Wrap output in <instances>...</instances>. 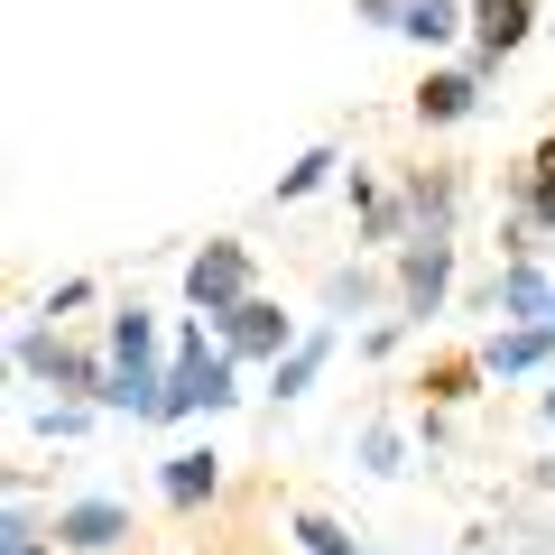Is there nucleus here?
I'll return each instance as SVG.
<instances>
[{"mask_svg": "<svg viewBox=\"0 0 555 555\" xmlns=\"http://www.w3.org/2000/svg\"><path fill=\"white\" fill-rule=\"evenodd\" d=\"M481 361H491L500 379H518V371H546V361H555V324L537 315V324H518V334H491V352H481Z\"/></svg>", "mask_w": 555, "mask_h": 555, "instance_id": "8", "label": "nucleus"}, {"mask_svg": "<svg viewBox=\"0 0 555 555\" xmlns=\"http://www.w3.org/2000/svg\"><path fill=\"white\" fill-rule=\"evenodd\" d=\"M185 297H195V315L241 306V297H250V241H204L195 269H185Z\"/></svg>", "mask_w": 555, "mask_h": 555, "instance_id": "2", "label": "nucleus"}, {"mask_svg": "<svg viewBox=\"0 0 555 555\" xmlns=\"http://www.w3.org/2000/svg\"><path fill=\"white\" fill-rule=\"evenodd\" d=\"M546 426H555V389H546Z\"/></svg>", "mask_w": 555, "mask_h": 555, "instance_id": "23", "label": "nucleus"}, {"mask_svg": "<svg viewBox=\"0 0 555 555\" xmlns=\"http://www.w3.org/2000/svg\"><path fill=\"white\" fill-rule=\"evenodd\" d=\"M214 334H222V352H232V361H278L287 343H297V334H287V315H278L269 297L222 306V315H214Z\"/></svg>", "mask_w": 555, "mask_h": 555, "instance_id": "3", "label": "nucleus"}, {"mask_svg": "<svg viewBox=\"0 0 555 555\" xmlns=\"http://www.w3.org/2000/svg\"><path fill=\"white\" fill-rule=\"evenodd\" d=\"M528 214H537V222H555V139L537 149V167H528Z\"/></svg>", "mask_w": 555, "mask_h": 555, "instance_id": "17", "label": "nucleus"}, {"mask_svg": "<svg viewBox=\"0 0 555 555\" xmlns=\"http://www.w3.org/2000/svg\"><path fill=\"white\" fill-rule=\"evenodd\" d=\"M546 324H555V306H546Z\"/></svg>", "mask_w": 555, "mask_h": 555, "instance_id": "24", "label": "nucleus"}, {"mask_svg": "<svg viewBox=\"0 0 555 555\" xmlns=\"http://www.w3.org/2000/svg\"><path fill=\"white\" fill-rule=\"evenodd\" d=\"M20 371H28V379H56V389H75V398H102V371H112V361L65 352L56 334H20Z\"/></svg>", "mask_w": 555, "mask_h": 555, "instance_id": "5", "label": "nucleus"}, {"mask_svg": "<svg viewBox=\"0 0 555 555\" xmlns=\"http://www.w3.org/2000/svg\"><path fill=\"white\" fill-rule=\"evenodd\" d=\"M232 352L222 343H204V324H185L177 334V361H167V398H158V426H177V416L195 408H232Z\"/></svg>", "mask_w": 555, "mask_h": 555, "instance_id": "1", "label": "nucleus"}, {"mask_svg": "<svg viewBox=\"0 0 555 555\" xmlns=\"http://www.w3.org/2000/svg\"><path fill=\"white\" fill-rule=\"evenodd\" d=\"M444 287H454V241H444V232H416L408 259H398V297H408V315H436Z\"/></svg>", "mask_w": 555, "mask_h": 555, "instance_id": "4", "label": "nucleus"}, {"mask_svg": "<svg viewBox=\"0 0 555 555\" xmlns=\"http://www.w3.org/2000/svg\"><path fill=\"white\" fill-rule=\"evenodd\" d=\"M0 537H10L0 555H47V537H38V518H28V509H10V528H0Z\"/></svg>", "mask_w": 555, "mask_h": 555, "instance_id": "18", "label": "nucleus"}, {"mask_svg": "<svg viewBox=\"0 0 555 555\" xmlns=\"http://www.w3.org/2000/svg\"><path fill=\"white\" fill-rule=\"evenodd\" d=\"M537 0H473V38H481V65H500L518 38H528Z\"/></svg>", "mask_w": 555, "mask_h": 555, "instance_id": "7", "label": "nucleus"}, {"mask_svg": "<svg viewBox=\"0 0 555 555\" xmlns=\"http://www.w3.org/2000/svg\"><path fill=\"white\" fill-rule=\"evenodd\" d=\"M38 436H56V444L83 436V408H47V416H38Z\"/></svg>", "mask_w": 555, "mask_h": 555, "instance_id": "20", "label": "nucleus"}, {"mask_svg": "<svg viewBox=\"0 0 555 555\" xmlns=\"http://www.w3.org/2000/svg\"><path fill=\"white\" fill-rule=\"evenodd\" d=\"M361 20H379V28H398V20H408V0H361Z\"/></svg>", "mask_w": 555, "mask_h": 555, "instance_id": "22", "label": "nucleus"}, {"mask_svg": "<svg viewBox=\"0 0 555 555\" xmlns=\"http://www.w3.org/2000/svg\"><path fill=\"white\" fill-rule=\"evenodd\" d=\"M112 361H158V315L149 306H120L112 315Z\"/></svg>", "mask_w": 555, "mask_h": 555, "instance_id": "13", "label": "nucleus"}, {"mask_svg": "<svg viewBox=\"0 0 555 555\" xmlns=\"http://www.w3.org/2000/svg\"><path fill=\"white\" fill-rule=\"evenodd\" d=\"M214 481H222V463H214V454H167L158 491H167V509H195V500H214Z\"/></svg>", "mask_w": 555, "mask_h": 555, "instance_id": "9", "label": "nucleus"}, {"mask_svg": "<svg viewBox=\"0 0 555 555\" xmlns=\"http://www.w3.org/2000/svg\"><path fill=\"white\" fill-rule=\"evenodd\" d=\"M491 306H500V315H546V306H555V278H537V269H509V278L491 287Z\"/></svg>", "mask_w": 555, "mask_h": 555, "instance_id": "12", "label": "nucleus"}, {"mask_svg": "<svg viewBox=\"0 0 555 555\" xmlns=\"http://www.w3.org/2000/svg\"><path fill=\"white\" fill-rule=\"evenodd\" d=\"M324 352H334V334H306V343H287V352L269 361V389H278V398H297L306 379L324 371Z\"/></svg>", "mask_w": 555, "mask_h": 555, "instance_id": "10", "label": "nucleus"}, {"mask_svg": "<svg viewBox=\"0 0 555 555\" xmlns=\"http://www.w3.org/2000/svg\"><path fill=\"white\" fill-rule=\"evenodd\" d=\"M481 83L473 75H426V93H416V120H473Z\"/></svg>", "mask_w": 555, "mask_h": 555, "instance_id": "11", "label": "nucleus"}, {"mask_svg": "<svg viewBox=\"0 0 555 555\" xmlns=\"http://www.w3.org/2000/svg\"><path fill=\"white\" fill-rule=\"evenodd\" d=\"M398 28L436 47V38H454V28H463V10H454V0H408V20H398Z\"/></svg>", "mask_w": 555, "mask_h": 555, "instance_id": "14", "label": "nucleus"}, {"mask_svg": "<svg viewBox=\"0 0 555 555\" xmlns=\"http://www.w3.org/2000/svg\"><path fill=\"white\" fill-rule=\"evenodd\" d=\"M463 379H473V361H436V379H426V389H436V398H463Z\"/></svg>", "mask_w": 555, "mask_h": 555, "instance_id": "21", "label": "nucleus"}, {"mask_svg": "<svg viewBox=\"0 0 555 555\" xmlns=\"http://www.w3.org/2000/svg\"><path fill=\"white\" fill-rule=\"evenodd\" d=\"M334 167H343V158H334V149H306V158H297V167H287V177H278V204H297V195H315V185H324V177H334Z\"/></svg>", "mask_w": 555, "mask_h": 555, "instance_id": "15", "label": "nucleus"}, {"mask_svg": "<svg viewBox=\"0 0 555 555\" xmlns=\"http://www.w3.org/2000/svg\"><path fill=\"white\" fill-rule=\"evenodd\" d=\"M297 537H306V555H361V546H352V537H343L324 509H297Z\"/></svg>", "mask_w": 555, "mask_h": 555, "instance_id": "16", "label": "nucleus"}, {"mask_svg": "<svg viewBox=\"0 0 555 555\" xmlns=\"http://www.w3.org/2000/svg\"><path fill=\"white\" fill-rule=\"evenodd\" d=\"M120 537H130V509H120V500H75V509H56V546H75V555H112Z\"/></svg>", "mask_w": 555, "mask_h": 555, "instance_id": "6", "label": "nucleus"}, {"mask_svg": "<svg viewBox=\"0 0 555 555\" xmlns=\"http://www.w3.org/2000/svg\"><path fill=\"white\" fill-rule=\"evenodd\" d=\"M361 473H398V436L379 426V436H361Z\"/></svg>", "mask_w": 555, "mask_h": 555, "instance_id": "19", "label": "nucleus"}]
</instances>
